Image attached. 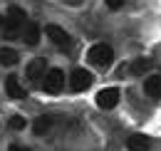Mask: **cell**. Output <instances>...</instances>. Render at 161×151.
Listing matches in <instances>:
<instances>
[{"mask_svg": "<svg viewBox=\"0 0 161 151\" xmlns=\"http://www.w3.org/2000/svg\"><path fill=\"white\" fill-rule=\"evenodd\" d=\"M50 126H52V116H37L35 124H32V131L37 134V136H42V134L50 131Z\"/></svg>", "mask_w": 161, "mask_h": 151, "instance_id": "13", "label": "cell"}, {"mask_svg": "<svg viewBox=\"0 0 161 151\" xmlns=\"http://www.w3.org/2000/svg\"><path fill=\"white\" fill-rule=\"evenodd\" d=\"M126 149L129 151H149V139L141 136V134H131L129 141H126Z\"/></svg>", "mask_w": 161, "mask_h": 151, "instance_id": "11", "label": "cell"}, {"mask_svg": "<svg viewBox=\"0 0 161 151\" xmlns=\"http://www.w3.org/2000/svg\"><path fill=\"white\" fill-rule=\"evenodd\" d=\"M144 92L151 99H161V75H151L144 82Z\"/></svg>", "mask_w": 161, "mask_h": 151, "instance_id": "10", "label": "cell"}, {"mask_svg": "<svg viewBox=\"0 0 161 151\" xmlns=\"http://www.w3.org/2000/svg\"><path fill=\"white\" fill-rule=\"evenodd\" d=\"M149 67H151V62H149V59H134V62H131V67H129V72H131V75H144Z\"/></svg>", "mask_w": 161, "mask_h": 151, "instance_id": "14", "label": "cell"}, {"mask_svg": "<svg viewBox=\"0 0 161 151\" xmlns=\"http://www.w3.org/2000/svg\"><path fill=\"white\" fill-rule=\"evenodd\" d=\"M3 22H5V20H3V18H0V30H3Z\"/></svg>", "mask_w": 161, "mask_h": 151, "instance_id": "19", "label": "cell"}, {"mask_svg": "<svg viewBox=\"0 0 161 151\" xmlns=\"http://www.w3.org/2000/svg\"><path fill=\"white\" fill-rule=\"evenodd\" d=\"M45 70H47V62H45L42 57H35V59H32V62L27 64V70H25V75L30 77V79H42V77L47 75Z\"/></svg>", "mask_w": 161, "mask_h": 151, "instance_id": "8", "label": "cell"}, {"mask_svg": "<svg viewBox=\"0 0 161 151\" xmlns=\"http://www.w3.org/2000/svg\"><path fill=\"white\" fill-rule=\"evenodd\" d=\"M42 79H45V92H50V94H57L64 87V72L62 70H50Z\"/></svg>", "mask_w": 161, "mask_h": 151, "instance_id": "4", "label": "cell"}, {"mask_svg": "<svg viewBox=\"0 0 161 151\" xmlns=\"http://www.w3.org/2000/svg\"><path fill=\"white\" fill-rule=\"evenodd\" d=\"M5 92L13 97V99H25V94H27L25 87L18 82V77H15V75H10L8 79H5Z\"/></svg>", "mask_w": 161, "mask_h": 151, "instance_id": "9", "label": "cell"}, {"mask_svg": "<svg viewBox=\"0 0 161 151\" xmlns=\"http://www.w3.org/2000/svg\"><path fill=\"white\" fill-rule=\"evenodd\" d=\"M107 5H109L112 10H119L121 5H124V0H107Z\"/></svg>", "mask_w": 161, "mask_h": 151, "instance_id": "16", "label": "cell"}, {"mask_svg": "<svg viewBox=\"0 0 161 151\" xmlns=\"http://www.w3.org/2000/svg\"><path fill=\"white\" fill-rule=\"evenodd\" d=\"M18 59H20V57H18V52H15L13 47H0V64H3V67H13Z\"/></svg>", "mask_w": 161, "mask_h": 151, "instance_id": "12", "label": "cell"}, {"mask_svg": "<svg viewBox=\"0 0 161 151\" xmlns=\"http://www.w3.org/2000/svg\"><path fill=\"white\" fill-rule=\"evenodd\" d=\"M25 13H22L18 5H10L8 8V18H5V37L8 40H15V37H22V27H25Z\"/></svg>", "mask_w": 161, "mask_h": 151, "instance_id": "1", "label": "cell"}, {"mask_svg": "<svg viewBox=\"0 0 161 151\" xmlns=\"http://www.w3.org/2000/svg\"><path fill=\"white\" fill-rule=\"evenodd\" d=\"M22 40H25V45L35 47V45L40 42V25H37V22H25V27H22Z\"/></svg>", "mask_w": 161, "mask_h": 151, "instance_id": "7", "label": "cell"}, {"mask_svg": "<svg viewBox=\"0 0 161 151\" xmlns=\"http://www.w3.org/2000/svg\"><path fill=\"white\" fill-rule=\"evenodd\" d=\"M117 102H119V89L117 87H107L97 94V107L99 109H114Z\"/></svg>", "mask_w": 161, "mask_h": 151, "instance_id": "5", "label": "cell"}, {"mask_svg": "<svg viewBox=\"0 0 161 151\" xmlns=\"http://www.w3.org/2000/svg\"><path fill=\"white\" fill-rule=\"evenodd\" d=\"M64 3H69V5H82L84 0H64Z\"/></svg>", "mask_w": 161, "mask_h": 151, "instance_id": "18", "label": "cell"}, {"mask_svg": "<svg viewBox=\"0 0 161 151\" xmlns=\"http://www.w3.org/2000/svg\"><path fill=\"white\" fill-rule=\"evenodd\" d=\"M10 126H13V129H22V126H25V119H22V116H18V114H15V116L10 119Z\"/></svg>", "mask_w": 161, "mask_h": 151, "instance_id": "15", "label": "cell"}, {"mask_svg": "<svg viewBox=\"0 0 161 151\" xmlns=\"http://www.w3.org/2000/svg\"><path fill=\"white\" fill-rule=\"evenodd\" d=\"M8 151H30V149H22V146H18V144H13V146H10Z\"/></svg>", "mask_w": 161, "mask_h": 151, "instance_id": "17", "label": "cell"}, {"mask_svg": "<svg viewBox=\"0 0 161 151\" xmlns=\"http://www.w3.org/2000/svg\"><path fill=\"white\" fill-rule=\"evenodd\" d=\"M45 32H47V37L52 40L57 47H69V42H72V37H69L62 27H57V25H47V27H45Z\"/></svg>", "mask_w": 161, "mask_h": 151, "instance_id": "6", "label": "cell"}, {"mask_svg": "<svg viewBox=\"0 0 161 151\" xmlns=\"http://www.w3.org/2000/svg\"><path fill=\"white\" fill-rule=\"evenodd\" d=\"M92 82H94L92 72H89V70H82V67H80V70H75L72 77H69V87H72L75 92H84V89H89Z\"/></svg>", "mask_w": 161, "mask_h": 151, "instance_id": "3", "label": "cell"}, {"mask_svg": "<svg viewBox=\"0 0 161 151\" xmlns=\"http://www.w3.org/2000/svg\"><path fill=\"white\" fill-rule=\"evenodd\" d=\"M87 59H89L94 67H99V70H109V64L114 62V50H112L109 45L99 42V45H94V47L89 50Z\"/></svg>", "mask_w": 161, "mask_h": 151, "instance_id": "2", "label": "cell"}]
</instances>
